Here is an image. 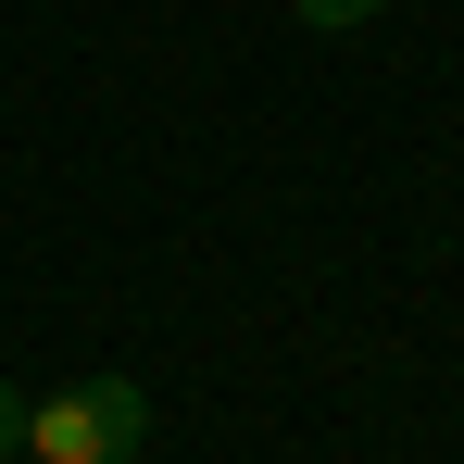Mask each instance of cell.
<instances>
[{"instance_id":"1","label":"cell","mask_w":464,"mask_h":464,"mask_svg":"<svg viewBox=\"0 0 464 464\" xmlns=\"http://www.w3.org/2000/svg\"><path fill=\"white\" fill-rule=\"evenodd\" d=\"M139 440H151L139 377H76L51 401H25V464H139Z\"/></svg>"},{"instance_id":"2","label":"cell","mask_w":464,"mask_h":464,"mask_svg":"<svg viewBox=\"0 0 464 464\" xmlns=\"http://www.w3.org/2000/svg\"><path fill=\"white\" fill-rule=\"evenodd\" d=\"M289 13H302V25H314V38H352V25H377V13H389V0H289Z\"/></svg>"},{"instance_id":"3","label":"cell","mask_w":464,"mask_h":464,"mask_svg":"<svg viewBox=\"0 0 464 464\" xmlns=\"http://www.w3.org/2000/svg\"><path fill=\"white\" fill-rule=\"evenodd\" d=\"M0 464H25V389H0Z\"/></svg>"}]
</instances>
